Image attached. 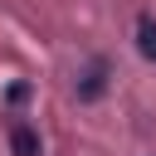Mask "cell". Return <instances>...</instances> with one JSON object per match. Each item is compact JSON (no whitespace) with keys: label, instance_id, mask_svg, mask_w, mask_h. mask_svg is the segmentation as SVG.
I'll return each instance as SVG.
<instances>
[{"label":"cell","instance_id":"cell-1","mask_svg":"<svg viewBox=\"0 0 156 156\" xmlns=\"http://www.w3.org/2000/svg\"><path fill=\"white\" fill-rule=\"evenodd\" d=\"M107 58H88V68L78 73V83H73V93H78V102H98L102 93H107Z\"/></svg>","mask_w":156,"mask_h":156},{"label":"cell","instance_id":"cell-2","mask_svg":"<svg viewBox=\"0 0 156 156\" xmlns=\"http://www.w3.org/2000/svg\"><path fill=\"white\" fill-rule=\"evenodd\" d=\"M10 151H15V156H39V132H34L29 122H15V127H10Z\"/></svg>","mask_w":156,"mask_h":156},{"label":"cell","instance_id":"cell-3","mask_svg":"<svg viewBox=\"0 0 156 156\" xmlns=\"http://www.w3.org/2000/svg\"><path fill=\"white\" fill-rule=\"evenodd\" d=\"M136 54L156 63V20L151 15H136Z\"/></svg>","mask_w":156,"mask_h":156}]
</instances>
